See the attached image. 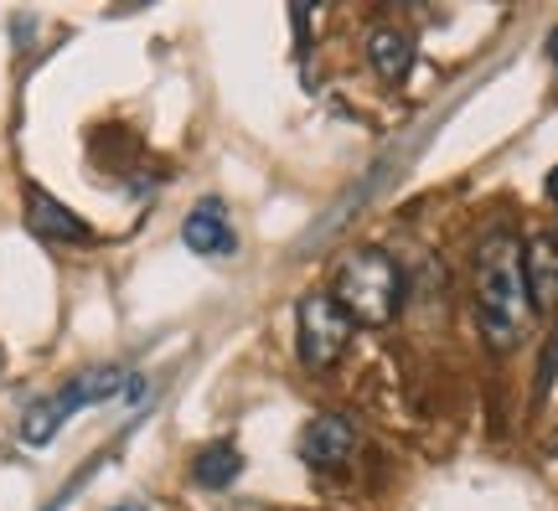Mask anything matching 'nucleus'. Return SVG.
Instances as JSON below:
<instances>
[{
  "instance_id": "1",
  "label": "nucleus",
  "mask_w": 558,
  "mask_h": 511,
  "mask_svg": "<svg viewBox=\"0 0 558 511\" xmlns=\"http://www.w3.org/2000/svg\"><path fill=\"white\" fill-rule=\"evenodd\" d=\"M476 320L481 341L497 356L518 352L533 326V305L522 284V243L512 228H492L476 248Z\"/></svg>"
},
{
  "instance_id": "2",
  "label": "nucleus",
  "mask_w": 558,
  "mask_h": 511,
  "mask_svg": "<svg viewBox=\"0 0 558 511\" xmlns=\"http://www.w3.org/2000/svg\"><path fill=\"white\" fill-rule=\"evenodd\" d=\"M331 300H337L352 326H367V331H388L399 320L403 305V275L388 248H373L362 243L337 264V279H331Z\"/></svg>"
},
{
  "instance_id": "3",
  "label": "nucleus",
  "mask_w": 558,
  "mask_h": 511,
  "mask_svg": "<svg viewBox=\"0 0 558 511\" xmlns=\"http://www.w3.org/2000/svg\"><path fill=\"white\" fill-rule=\"evenodd\" d=\"M120 393H135V382H130L124 367H88V373H78L68 388L37 398L32 409L21 413V445H32V450L52 445V439L62 434V424H68L78 409H88V403H109V398H120Z\"/></svg>"
},
{
  "instance_id": "4",
  "label": "nucleus",
  "mask_w": 558,
  "mask_h": 511,
  "mask_svg": "<svg viewBox=\"0 0 558 511\" xmlns=\"http://www.w3.org/2000/svg\"><path fill=\"white\" fill-rule=\"evenodd\" d=\"M352 320H347V311H341L331 295H305L295 305V352L300 362H305V373H331L341 356H347V346H352Z\"/></svg>"
},
{
  "instance_id": "5",
  "label": "nucleus",
  "mask_w": 558,
  "mask_h": 511,
  "mask_svg": "<svg viewBox=\"0 0 558 511\" xmlns=\"http://www.w3.org/2000/svg\"><path fill=\"white\" fill-rule=\"evenodd\" d=\"M352 454H357V429H352L347 413H316L305 424V434H300V460L320 475L341 471Z\"/></svg>"
},
{
  "instance_id": "6",
  "label": "nucleus",
  "mask_w": 558,
  "mask_h": 511,
  "mask_svg": "<svg viewBox=\"0 0 558 511\" xmlns=\"http://www.w3.org/2000/svg\"><path fill=\"white\" fill-rule=\"evenodd\" d=\"M522 284H527L533 315L558 311V243H554V233H533L522 243Z\"/></svg>"
},
{
  "instance_id": "7",
  "label": "nucleus",
  "mask_w": 558,
  "mask_h": 511,
  "mask_svg": "<svg viewBox=\"0 0 558 511\" xmlns=\"http://www.w3.org/2000/svg\"><path fill=\"white\" fill-rule=\"evenodd\" d=\"M26 228L41 243H94V228L73 207H62L52 192H41V186H26Z\"/></svg>"
},
{
  "instance_id": "8",
  "label": "nucleus",
  "mask_w": 558,
  "mask_h": 511,
  "mask_svg": "<svg viewBox=\"0 0 558 511\" xmlns=\"http://www.w3.org/2000/svg\"><path fill=\"white\" fill-rule=\"evenodd\" d=\"M181 243L192 248L197 258H228L239 254V233H233V222H228V212H222V202H197L192 212H186V222H181Z\"/></svg>"
},
{
  "instance_id": "9",
  "label": "nucleus",
  "mask_w": 558,
  "mask_h": 511,
  "mask_svg": "<svg viewBox=\"0 0 558 511\" xmlns=\"http://www.w3.org/2000/svg\"><path fill=\"white\" fill-rule=\"evenodd\" d=\"M367 62L383 83H403L414 73V32L403 26H373L367 32Z\"/></svg>"
},
{
  "instance_id": "10",
  "label": "nucleus",
  "mask_w": 558,
  "mask_h": 511,
  "mask_svg": "<svg viewBox=\"0 0 558 511\" xmlns=\"http://www.w3.org/2000/svg\"><path fill=\"white\" fill-rule=\"evenodd\" d=\"M239 475H243V454H239V445H228V439L207 445V450L192 460V480H197L202 491H228Z\"/></svg>"
},
{
  "instance_id": "11",
  "label": "nucleus",
  "mask_w": 558,
  "mask_h": 511,
  "mask_svg": "<svg viewBox=\"0 0 558 511\" xmlns=\"http://www.w3.org/2000/svg\"><path fill=\"white\" fill-rule=\"evenodd\" d=\"M543 192H548V202H558V166L548 171V181H543Z\"/></svg>"
},
{
  "instance_id": "12",
  "label": "nucleus",
  "mask_w": 558,
  "mask_h": 511,
  "mask_svg": "<svg viewBox=\"0 0 558 511\" xmlns=\"http://www.w3.org/2000/svg\"><path fill=\"white\" fill-rule=\"evenodd\" d=\"M109 511H150L145 501H120V507H109Z\"/></svg>"
},
{
  "instance_id": "13",
  "label": "nucleus",
  "mask_w": 558,
  "mask_h": 511,
  "mask_svg": "<svg viewBox=\"0 0 558 511\" xmlns=\"http://www.w3.org/2000/svg\"><path fill=\"white\" fill-rule=\"evenodd\" d=\"M548 58H554V68H558V26H554V37H548Z\"/></svg>"
},
{
  "instance_id": "14",
  "label": "nucleus",
  "mask_w": 558,
  "mask_h": 511,
  "mask_svg": "<svg viewBox=\"0 0 558 511\" xmlns=\"http://www.w3.org/2000/svg\"><path fill=\"white\" fill-rule=\"evenodd\" d=\"M554 243H558V233H554Z\"/></svg>"
}]
</instances>
